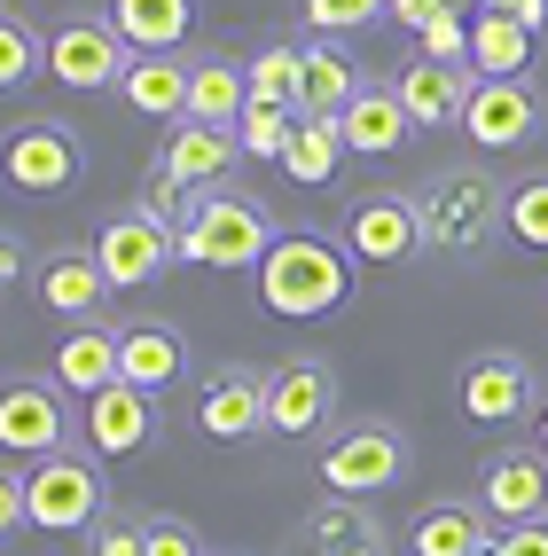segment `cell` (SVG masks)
<instances>
[{
    "label": "cell",
    "mask_w": 548,
    "mask_h": 556,
    "mask_svg": "<svg viewBox=\"0 0 548 556\" xmlns=\"http://www.w3.org/2000/svg\"><path fill=\"white\" fill-rule=\"evenodd\" d=\"M345 290H353V251L329 236H275V251L259 258V306L282 321H314L345 306Z\"/></svg>",
    "instance_id": "obj_1"
},
{
    "label": "cell",
    "mask_w": 548,
    "mask_h": 556,
    "mask_svg": "<svg viewBox=\"0 0 548 556\" xmlns=\"http://www.w3.org/2000/svg\"><path fill=\"white\" fill-rule=\"evenodd\" d=\"M416 212H423V251L470 258V251H486L509 228V189L486 165H455V173H438L431 189L416 197Z\"/></svg>",
    "instance_id": "obj_2"
},
{
    "label": "cell",
    "mask_w": 548,
    "mask_h": 556,
    "mask_svg": "<svg viewBox=\"0 0 548 556\" xmlns=\"http://www.w3.org/2000/svg\"><path fill=\"white\" fill-rule=\"evenodd\" d=\"M267 251H275L267 204H259V197H235V189H204V197H196V219L180 228V258H189V267L235 275V267H259Z\"/></svg>",
    "instance_id": "obj_3"
},
{
    "label": "cell",
    "mask_w": 548,
    "mask_h": 556,
    "mask_svg": "<svg viewBox=\"0 0 548 556\" xmlns=\"http://www.w3.org/2000/svg\"><path fill=\"white\" fill-rule=\"evenodd\" d=\"M126 63H133V40H126V31L110 24V16H71V24L48 31V79L79 87V94L118 87V79H126Z\"/></svg>",
    "instance_id": "obj_4"
},
{
    "label": "cell",
    "mask_w": 548,
    "mask_h": 556,
    "mask_svg": "<svg viewBox=\"0 0 548 556\" xmlns=\"http://www.w3.org/2000/svg\"><path fill=\"white\" fill-rule=\"evenodd\" d=\"M345 251L360 258V267H408V258L423 251V212L416 197L399 189H369L345 204Z\"/></svg>",
    "instance_id": "obj_5"
},
{
    "label": "cell",
    "mask_w": 548,
    "mask_h": 556,
    "mask_svg": "<svg viewBox=\"0 0 548 556\" xmlns=\"http://www.w3.org/2000/svg\"><path fill=\"white\" fill-rule=\"evenodd\" d=\"M24 494H31V526L40 533H94V517H102V478L79 455H40L24 470Z\"/></svg>",
    "instance_id": "obj_6"
},
{
    "label": "cell",
    "mask_w": 548,
    "mask_h": 556,
    "mask_svg": "<svg viewBox=\"0 0 548 556\" xmlns=\"http://www.w3.org/2000/svg\"><path fill=\"white\" fill-rule=\"evenodd\" d=\"M94 258H102V275L118 282V290H141V282H157L173 258H180V228H165V219L150 212H110L102 219V236H94Z\"/></svg>",
    "instance_id": "obj_7"
},
{
    "label": "cell",
    "mask_w": 548,
    "mask_h": 556,
    "mask_svg": "<svg viewBox=\"0 0 548 556\" xmlns=\"http://www.w3.org/2000/svg\"><path fill=\"white\" fill-rule=\"evenodd\" d=\"M408 470V447H399V431L392 424H353V431H337L321 447V486L329 494H384L392 478Z\"/></svg>",
    "instance_id": "obj_8"
},
{
    "label": "cell",
    "mask_w": 548,
    "mask_h": 556,
    "mask_svg": "<svg viewBox=\"0 0 548 556\" xmlns=\"http://www.w3.org/2000/svg\"><path fill=\"white\" fill-rule=\"evenodd\" d=\"M0 447H9V463L63 455V384L55 377H16L0 392Z\"/></svg>",
    "instance_id": "obj_9"
},
{
    "label": "cell",
    "mask_w": 548,
    "mask_h": 556,
    "mask_svg": "<svg viewBox=\"0 0 548 556\" xmlns=\"http://www.w3.org/2000/svg\"><path fill=\"white\" fill-rule=\"evenodd\" d=\"M79 180V134L55 118H24L9 134V189L16 197H63Z\"/></svg>",
    "instance_id": "obj_10"
},
{
    "label": "cell",
    "mask_w": 548,
    "mask_h": 556,
    "mask_svg": "<svg viewBox=\"0 0 548 556\" xmlns=\"http://www.w3.org/2000/svg\"><path fill=\"white\" fill-rule=\"evenodd\" d=\"M479 509L494 526H533V517H548V447H501L479 478Z\"/></svg>",
    "instance_id": "obj_11"
},
{
    "label": "cell",
    "mask_w": 548,
    "mask_h": 556,
    "mask_svg": "<svg viewBox=\"0 0 548 556\" xmlns=\"http://www.w3.org/2000/svg\"><path fill=\"white\" fill-rule=\"evenodd\" d=\"M196 431L219 439V447H243V439L267 431V377L251 368H212L196 392Z\"/></svg>",
    "instance_id": "obj_12"
},
{
    "label": "cell",
    "mask_w": 548,
    "mask_h": 556,
    "mask_svg": "<svg viewBox=\"0 0 548 556\" xmlns=\"http://www.w3.org/2000/svg\"><path fill=\"white\" fill-rule=\"evenodd\" d=\"M462 134L479 141V150H525V141L540 134L533 79H479V94H470V110H462Z\"/></svg>",
    "instance_id": "obj_13"
},
{
    "label": "cell",
    "mask_w": 548,
    "mask_h": 556,
    "mask_svg": "<svg viewBox=\"0 0 548 556\" xmlns=\"http://www.w3.org/2000/svg\"><path fill=\"white\" fill-rule=\"evenodd\" d=\"M329 407H337V377L321 361H282L267 377V431L282 439H314L329 424Z\"/></svg>",
    "instance_id": "obj_14"
},
{
    "label": "cell",
    "mask_w": 548,
    "mask_h": 556,
    "mask_svg": "<svg viewBox=\"0 0 548 556\" xmlns=\"http://www.w3.org/2000/svg\"><path fill=\"white\" fill-rule=\"evenodd\" d=\"M157 392H141V384H102L94 400H87V447L94 455H110V463H118V455H141V447H150V439H157V407H150Z\"/></svg>",
    "instance_id": "obj_15"
},
{
    "label": "cell",
    "mask_w": 548,
    "mask_h": 556,
    "mask_svg": "<svg viewBox=\"0 0 548 556\" xmlns=\"http://www.w3.org/2000/svg\"><path fill=\"white\" fill-rule=\"evenodd\" d=\"M392 87H399V102H408V118H416L423 134H438V126H462L470 94H479V71H470V63H431V55H416Z\"/></svg>",
    "instance_id": "obj_16"
},
{
    "label": "cell",
    "mask_w": 548,
    "mask_h": 556,
    "mask_svg": "<svg viewBox=\"0 0 548 556\" xmlns=\"http://www.w3.org/2000/svg\"><path fill=\"white\" fill-rule=\"evenodd\" d=\"M235 157H243V134H235V126L165 118V150H157V165H165V173H180L189 189H212L219 173H235Z\"/></svg>",
    "instance_id": "obj_17"
},
{
    "label": "cell",
    "mask_w": 548,
    "mask_h": 556,
    "mask_svg": "<svg viewBox=\"0 0 548 556\" xmlns=\"http://www.w3.org/2000/svg\"><path fill=\"white\" fill-rule=\"evenodd\" d=\"M533 407V368L518 353H479L462 361V416L470 424H509Z\"/></svg>",
    "instance_id": "obj_18"
},
{
    "label": "cell",
    "mask_w": 548,
    "mask_h": 556,
    "mask_svg": "<svg viewBox=\"0 0 548 556\" xmlns=\"http://www.w3.org/2000/svg\"><path fill=\"white\" fill-rule=\"evenodd\" d=\"M337 126H345V150H360V157H392V150H408V134H416L399 87H377V79H360V94L337 110Z\"/></svg>",
    "instance_id": "obj_19"
},
{
    "label": "cell",
    "mask_w": 548,
    "mask_h": 556,
    "mask_svg": "<svg viewBox=\"0 0 548 556\" xmlns=\"http://www.w3.org/2000/svg\"><path fill=\"white\" fill-rule=\"evenodd\" d=\"M110 290H118V282L102 275L94 251H55L48 267H40V282H31V299H40L48 314H63V321H94Z\"/></svg>",
    "instance_id": "obj_20"
},
{
    "label": "cell",
    "mask_w": 548,
    "mask_h": 556,
    "mask_svg": "<svg viewBox=\"0 0 548 556\" xmlns=\"http://www.w3.org/2000/svg\"><path fill=\"white\" fill-rule=\"evenodd\" d=\"M180 368H189V338L173 321H126L118 329V377L126 384L165 392V384H180Z\"/></svg>",
    "instance_id": "obj_21"
},
{
    "label": "cell",
    "mask_w": 548,
    "mask_h": 556,
    "mask_svg": "<svg viewBox=\"0 0 548 556\" xmlns=\"http://www.w3.org/2000/svg\"><path fill=\"white\" fill-rule=\"evenodd\" d=\"M533 40H540V31H525L501 0H486V9L470 16V71H479V79H525Z\"/></svg>",
    "instance_id": "obj_22"
},
{
    "label": "cell",
    "mask_w": 548,
    "mask_h": 556,
    "mask_svg": "<svg viewBox=\"0 0 548 556\" xmlns=\"http://www.w3.org/2000/svg\"><path fill=\"white\" fill-rule=\"evenodd\" d=\"M55 384H63V392H79V400H94L102 384H118V329H102V321H71V338L55 345Z\"/></svg>",
    "instance_id": "obj_23"
},
{
    "label": "cell",
    "mask_w": 548,
    "mask_h": 556,
    "mask_svg": "<svg viewBox=\"0 0 548 556\" xmlns=\"http://www.w3.org/2000/svg\"><path fill=\"white\" fill-rule=\"evenodd\" d=\"M306 556H384V526L353 494H329L321 509H306Z\"/></svg>",
    "instance_id": "obj_24"
},
{
    "label": "cell",
    "mask_w": 548,
    "mask_h": 556,
    "mask_svg": "<svg viewBox=\"0 0 548 556\" xmlns=\"http://www.w3.org/2000/svg\"><path fill=\"white\" fill-rule=\"evenodd\" d=\"M408 548H416V556H494L486 509H470V502H431V509H416Z\"/></svg>",
    "instance_id": "obj_25"
},
{
    "label": "cell",
    "mask_w": 548,
    "mask_h": 556,
    "mask_svg": "<svg viewBox=\"0 0 548 556\" xmlns=\"http://www.w3.org/2000/svg\"><path fill=\"white\" fill-rule=\"evenodd\" d=\"M110 24L133 40V55H173L196 31V0H110Z\"/></svg>",
    "instance_id": "obj_26"
},
{
    "label": "cell",
    "mask_w": 548,
    "mask_h": 556,
    "mask_svg": "<svg viewBox=\"0 0 548 556\" xmlns=\"http://www.w3.org/2000/svg\"><path fill=\"white\" fill-rule=\"evenodd\" d=\"M345 165V126H337V110H306L298 134H290V150H282V173L298 180V189H329Z\"/></svg>",
    "instance_id": "obj_27"
},
{
    "label": "cell",
    "mask_w": 548,
    "mask_h": 556,
    "mask_svg": "<svg viewBox=\"0 0 548 556\" xmlns=\"http://www.w3.org/2000/svg\"><path fill=\"white\" fill-rule=\"evenodd\" d=\"M189 71L196 63H180V55H133L118 94L141 110V118H189Z\"/></svg>",
    "instance_id": "obj_28"
},
{
    "label": "cell",
    "mask_w": 548,
    "mask_h": 556,
    "mask_svg": "<svg viewBox=\"0 0 548 556\" xmlns=\"http://www.w3.org/2000/svg\"><path fill=\"white\" fill-rule=\"evenodd\" d=\"M243 110H251V79H243L235 63L204 55V63L189 71V118H204V126H243Z\"/></svg>",
    "instance_id": "obj_29"
},
{
    "label": "cell",
    "mask_w": 548,
    "mask_h": 556,
    "mask_svg": "<svg viewBox=\"0 0 548 556\" xmlns=\"http://www.w3.org/2000/svg\"><path fill=\"white\" fill-rule=\"evenodd\" d=\"M353 94H360V79H353L345 48H337V40H306V79H298V110H345Z\"/></svg>",
    "instance_id": "obj_30"
},
{
    "label": "cell",
    "mask_w": 548,
    "mask_h": 556,
    "mask_svg": "<svg viewBox=\"0 0 548 556\" xmlns=\"http://www.w3.org/2000/svg\"><path fill=\"white\" fill-rule=\"evenodd\" d=\"M243 79H251V102H282V110H298L306 48H259V55L243 63Z\"/></svg>",
    "instance_id": "obj_31"
},
{
    "label": "cell",
    "mask_w": 548,
    "mask_h": 556,
    "mask_svg": "<svg viewBox=\"0 0 548 556\" xmlns=\"http://www.w3.org/2000/svg\"><path fill=\"white\" fill-rule=\"evenodd\" d=\"M298 118H306V110H282V102H251L243 110V157H275L282 165V150H290V134H298Z\"/></svg>",
    "instance_id": "obj_32"
},
{
    "label": "cell",
    "mask_w": 548,
    "mask_h": 556,
    "mask_svg": "<svg viewBox=\"0 0 548 556\" xmlns=\"http://www.w3.org/2000/svg\"><path fill=\"white\" fill-rule=\"evenodd\" d=\"M40 63H48V40L9 9V16H0V87H9V94L31 87V71H40Z\"/></svg>",
    "instance_id": "obj_33"
},
{
    "label": "cell",
    "mask_w": 548,
    "mask_h": 556,
    "mask_svg": "<svg viewBox=\"0 0 548 556\" xmlns=\"http://www.w3.org/2000/svg\"><path fill=\"white\" fill-rule=\"evenodd\" d=\"M509 236L525 251H548V173H525L518 189H509Z\"/></svg>",
    "instance_id": "obj_34"
},
{
    "label": "cell",
    "mask_w": 548,
    "mask_h": 556,
    "mask_svg": "<svg viewBox=\"0 0 548 556\" xmlns=\"http://www.w3.org/2000/svg\"><path fill=\"white\" fill-rule=\"evenodd\" d=\"M392 9V0H298V16H306V31H321V40H345V31H360V24H377Z\"/></svg>",
    "instance_id": "obj_35"
},
{
    "label": "cell",
    "mask_w": 548,
    "mask_h": 556,
    "mask_svg": "<svg viewBox=\"0 0 548 556\" xmlns=\"http://www.w3.org/2000/svg\"><path fill=\"white\" fill-rule=\"evenodd\" d=\"M416 31H423V55H431V63H470V9L438 0V9H431Z\"/></svg>",
    "instance_id": "obj_36"
},
{
    "label": "cell",
    "mask_w": 548,
    "mask_h": 556,
    "mask_svg": "<svg viewBox=\"0 0 548 556\" xmlns=\"http://www.w3.org/2000/svg\"><path fill=\"white\" fill-rule=\"evenodd\" d=\"M141 212H150V219H165V228H189V219H196V189H189V180H180V173H150V180H141Z\"/></svg>",
    "instance_id": "obj_37"
},
{
    "label": "cell",
    "mask_w": 548,
    "mask_h": 556,
    "mask_svg": "<svg viewBox=\"0 0 548 556\" xmlns=\"http://www.w3.org/2000/svg\"><path fill=\"white\" fill-rule=\"evenodd\" d=\"M87 556H150V533H141V526H126V517H94Z\"/></svg>",
    "instance_id": "obj_38"
},
{
    "label": "cell",
    "mask_w": 548,
    "mask_h": 556,
    "mask_svg": "<svg viewBox=\"0 0 548 556\" xmlns=\"http://www.w3.org/2000/svg\"><path fill=\"white\" fill-rule=\"evenodd\" d=\"M141 533H150V556H204V548H196V533L180 526V517H150Z\"/></svg>",
    "instance_id": "obj_39"
},
{
    "label": "cell",
    "mask_w": 548,
    "mask_h": 556,
    "mask_svg": "<svg viewBox=\"0 0 548 556\" xmlns=\"http://www.w3.org/2000/svg\"><path fill=\"white\" fill-rule=\"evenodd\" d=\"M494 556H548V517H533V526H501Z\"/></svg>",
    "instance_id": "obj_40"
},
{
    "label": "cell",
    "mask_w": 548,
    "mask_h": 556,
    "mask_svg": "<svg viewBox=\"0 0 548 556\" xmlns=\"http://www.w3.org/2000/svg\"><path fill=\"white\" fill-rule=\"evenodd\" d=\"M501 9H509V16H518L525 31H548V0H501Z\"/></svg>",
    "instance_id": "obj_41"
},
{
    "label": "cell",
    "mask_w": 548,
    "mask_h": 556,
    "mask_svg": "<svg viewBox=\"0 0 548 556\" xmlns=\"http://www.w3.org/2000/svg\"><path fill=\"white\" fill-rule=\"evenodd\" d=\"M533 447H548V407H540V424H533Z\"/></svg>",
    "instance_id": "obj_42"
},
{
    "label": "cell",
    "mask_w": 548,
    "mask_h": 556,
    "mask_svg": "<svg viewBox=\"0 0 548 556\" xmlns=\"http://www.w3.org/2000/svg\"><path fill=\"white\" fill-rule=\"evenodd\" d=\"M455 9H470V16H479V9H486V0H455Z\"/></svg>",
    "instance_id": "obj_43"
}]
</instances>
